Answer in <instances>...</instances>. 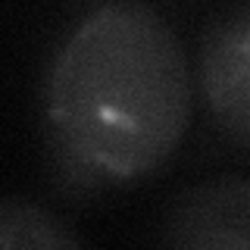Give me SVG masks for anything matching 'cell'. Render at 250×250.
<instances>
[{
	"label": "cell",
	"mask_w": 250,
	"mask_h": 250,
	"mask_svg": "<svg viewBox=\"0 0 250 250\" xmlns=\"http://www.w3.org/2000/svg\"><path fill=\"white\" fill-rule=\"evenodd\" d=\"M194 78L209 125L250 153V0H231L203 22L194 44Z\"/></svg>",
	"instance_id": "obj_2"
},
{
	"label": "cell",
	"mask_w": 250,
	"mask_h": 250,
	"mask_svg": "<svg viewBox=\"0 0 250 250\" xmlns=\"http://www.w3.org/2000/svg\"><path fill=\"white\" fill-rule=\"evenodd\" d=\"M197 106L194 53L150 0H104L57 41L41 122L69 197L131 188L182 150Z\"/></svg>",
	"instance_id": "obj_1"
},
{
	"label": "cell",
	"mask_w": 250,
	"mask_h": 250,
	"mask_svg": "<svg viewBox=\"0 0 250 250\" xmlns=\"http://www.w3.org/2000/svg\"><path fill=\"white\" fill-rule=\"evenodd\" d=\"M82 244H84L82 234L44 203L19 197V194H10L0 203V247L3 250H28V247L66 250Z\"/></svg>",
	"instance_id": "obj_4"
},
{
	"label": "cell",
	"mask_w": 250,
	"mask_h": 250,
	"mask_svg": "<svg viewBox=\"0 0 250 250\" xmlns=\"http://www.w3.org/2000/svg\"><path fill=\"white\" fill-rule=\"evenodd\" d=\"M160 241L178 250H250V175L225 172L182 188L160 216Z\"/></svg>",
	"instance_id": "obj_3"
}]
</instances>
